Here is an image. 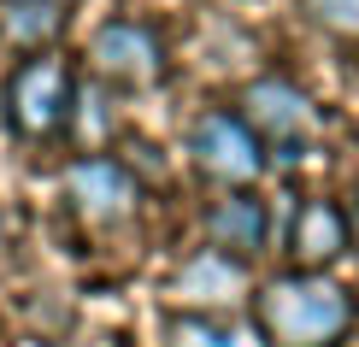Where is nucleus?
I'll return each mask as SVG.
<instances>
[{
	"mask_svg": "<svg viewBox=\"0 0 359 347\" xmlns=\"http://www.w3.org/2000/svg\"><path fill=\"white\" fill-rule=\"evenodd\" d=\"M71 107H77V77L59 53H29L6 77V124L24 142H48L71 130Z\"/></svg>",
	"mask_w": 359,
	"mask_h": 347,
	"instance_id": "nucleus-3",
	"label": "nucleus"
},
{
	"mask_svg": "<svg viewBox=\"0 0 359 347\" xmlns=\"http://www.w3.org/2000/svg\"><path fill=\"white\" fill-rule=\"evenodd\" d=\"M236 112L259 135V147L271 154V165H301L318 147V107L289 77H253L242 88V100H236Z\"/></svg>",
	"mask_w": 359,
	"mask_h": 347,
	"instance_id": "nucleus-2",
	"label": "nucleus"
},
{
	"mask_svg": "<svg viewBox=\"0 0 359 347\" xmlns=\"http://www.w3.org/2000/svg\"><path fill=\"white\" fill-rule=\"evenodd\" d=\"M353 247V224L336 200L312 194V200L294 206V224H289V271H330L341 253Z\"/></svg>",
	"mask_w": 359,
	"mask_h": 347,
	"instance_id": "nucleus-8",
	"label": "nucleus"
},
{
	"mask_svg": "<svg viewBox=\"0 0 359 347\" xmlns=\"http://www.w3.org/2000/svg\"><path fill=\"white\" fill-rule=\"evenodd\" d=\"M165 329H171V347H248V329L218 318V312H183Z\"/></svg>",
	"mask_w": 359,
	"mask_h": 347,
	"instance_id": "nucleus-11",
	"label": "nucleus"
},
{
	"mask_svg": "<svg viewBox=\"0 0 359 347\" xmlns=\"http://www.w3.org/2000/svg\"><path fill=\"white\" fill-rule=\"evenodd\" d=\"M301 12L341 41H359V0H301Z\"/></svg>",
	"mask_w": 359,
	"mask_h": 347,
	"instance_id": "nucleus-12",
	"label": "nucleus"
},
{
	"mask_svg": "<svg viewBox=\"0 0 359 347\" xmlns=\"http://www.w3.org/2000/svg\"><path fill=\"white\" fill-rule=\"evenodd\" d=\"M65 18L71 0H0V41L24 53H53Z\"/></svg>",
	"mask_w": 359,
	"mask_h": 347,
	"instance_id": "nucleus-9",
	"label": "nucleus"
},
{
	"mask_svg": "<svg viewBox=\"0 0 359 347\" xmlns=\"http://www.w3.org/2000/svg\"><path fill=\"white\" fill-rule=\"evenodd\" d=\"M189 159L206 183L218 189H253L265 171H271V154L259 147V135L242 124V112L212 107L189 124Z\"/></svg>",
	"mask_w": 359,
	"mask_h": 347,
	"instance_id": "nucleus-4",
	"label": "nucleus"
},
{
	"mask_svg": "<svg viewBox=\"0 0 359 347\" xmlns=\"http://www.w3.org/2000/svg\"><path fill=\"white\" fill-rule=\"evenodd\" d=\"M177 294H189V300H230V294H242V265L212 253V247H201L183 265V277H177Z\"/></svg>",
	"mask_w": 359,
	"mask_h": 347,
	"instance_id": "nucleus-10",
	"label": "nucleus"
},
{
	"mask_svg": "<svg viewBox=\"0 0 359 347\" xmlns=\"http://www.w3.org/2000/svg\"><path fill=\"white\" fill-rule=\"evenodd\" d=\"M88 65L112 88H154V83H165V41L136 18H112L88 41Z\"/></svg>",
	"mask_w": 359,
	"mask_h": 347,
	"instance_id": "nucleus-5",
	"label": "nucleus"
},
{
	"mask_svg": "<svg viewBox=\"0 0 359 347\" xmlns=\"http://www.w3.org/2000/svg\"><path fill=\"white\" fill-rule=\"evenodd\" d=\"M201 236H206L212 253L248 265V259H259L265 241H271V212H265V200L253 189H224L218 200L201 212Z\"/></svg>",
	"mask_w": 359,
	"mask_h": 347,
	"instance_id": "nucleus-7",
	"label": "nucleus"
},
{
	"mask_svg": "<svg viewBox=\"0 0 359 347\" xmlns=\"http://www.w3.org/2000/svg\"><path fill=\"white\" fill-rule=\"evenodd\" d=\"M65 194L71 206L95 224V230H118V224L136 218V177H130L124 159L112 154H83L77 165H65Z\"/></svg>",
	"mask_w": 359,
	"mask_h": 347,
	"instance_id": "nucleus-6",
	"label": "nucleus"
},
{
	"mask_svg": "<svg viewBox=\"0 0 359 347\" xmlns=\"http://www.w3.org/2000/svg\"><path fill=\"white\" fill-rule=\"evenodd\" d=\"M353 324L359 306L330 271H283L253 294V329L265 347H341Z\"/></svg>",
	"mask_w": 359,
	"mask_h": 347,
	"instance_id": "nucleus-1",
	"label": "nucleus"
}]
</instances>
